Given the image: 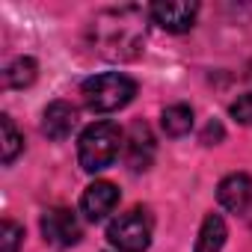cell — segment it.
I'll return each instance as SVG.
<instances>
[{"label": "cell", "instance_id": "8992f818", "mask_svg": "<svg viewBox=\"0 0 252 252\" xmlns=\"http://www.w3.org/2000/svg\"><path fill=\"white\" fill-rule=\"evenodd\" d=\"M217 199L225 211L231 214H246L252 211V178L246 172H231L220 181L217 187Z\"/></svg>", "mask_w": 252, "mask_h": 252}, {"label": "cell", "instance_id": "3957f363", "mask_svg": "<svg viewBox=\"0 0 252 252\" xmlns=\"http://www.w3.org/2000/svg\"><path fill=\"white\" fill-rule=\"evenodd\" d=\"M107 240L119 252H146L152 243V217L143 208H131L119 214L107 225Z\"/></svg>", "mask_w": 252, "mask_h": 252}, {"label": "cell", "instance_id": "9c48e42d", "mask_svg": "<svg viewBox=\"0 0 252 252\" xmlns=\"http://www.w3.org/2000/svg\"><path fill=\"white\" fill-rule=\"evenodd\" d=\"M74 125H77V110L68 101H54V104H48V110L42 116V134L48 140L60 143V140L71 137Z\"/></svg>", "mask_w": 252, "mask_h": 252}, {"label": "cell", "instance_id": "5bb4252c", "mask_svg": "<svg viewBox=\"0 0 252 252\" xmlns=\"http://www.w3.org/2000/svg\"><path fill=\"white\" fill-rule=\"evenodd\" d=\"M24 240V228L12 220H3V225H0V252H18Z\"/></svg>", "mask_w": 252, "mask_h": 252}, {"label": "cell", "instance_id": "6da1fadb", "mask_svg": "<svg viewBox=\"0 0 252 252\" xmlns=\"http://www.w3.org/2000/svg\"><path fill=\"white\" fill-rule=\"evenodd\" d=\"M80 95H83V104L92 113H113V110H122L125 104L134 101L137 83L128 74L104 71V74H95V77L83 80Z\"/></svg>", "mask_w": 252, "mask_h": 252}, {"label": "cell", "instance_id": "9a60e30c", "mask_svg": "<svg viewBox=\"0 0 252 252\" xmlns=\"http://www.w3.org/2000/svg\"><path fill=\"white\" fill-rule=\"evenodd\" d=\"M231 116H234L240 125L252 128V92H249V95H240V98L231 104Z\"/></svg>", "mask_w": 252, "mask_h": 252}, {"label": "cell", "instance_id": "277c9868", "mask_svg": "<svg viewBox=\"0 0 252 252\" xmlns=\"http://www.w3.org/2000/svg\"><path fill=\"white\" fill-rule=\"evenodd\" d=\"M42 234L48 243L54 246H74L80 243L83 237V228H80V220L68 211V208H48L42 214Z\"/></svg>", "mask_w": 252, "mask_h": 252}, {"label": "cell", "instance_id": "7a4b0ae2", "mask_svg": "<svg viewBox=\"0 0 252 252\" xmlns=\"http://www.w3.org/2000/svg\"><path fill=\"white\" fill-rule=\"evenodd\" d=\"M122 149V131L113 122H95L80 134L77 143V160L86 172H101L107 169Z\"/></svg>", "mask_w": 252, "mask_h": 252}, {"label": "cell", "instance_id": "5b68a950", "mask_svg": "<svg viewBox=\"0 0 252 252\" xmlns=\"http://www.w3.org/2000/svg\"><path fill=\"white\" fill-rule=\"evenodd\" d=\"M149 15L158 27L169 30V33H187L196 24L199 15V3H190V0H175V3H152Z\"/></svg>", "mask_w": 252, "mask_h": 252}, {"label": "cell", "instance_id": "8fae6325", "mask_svg": "<svg viewBox=\"0 0 252 252\" xmlns=\"http://www.w3.org/2000/svg\"><path fill=\"white\" fill-rule=\"evenodd\" d=\"M160 125H163L166 137H184L193 128V110L187 104H169L160 113Z\"/></svg>", "mask_w": 252, "mask_h": 252}, {"label": "cell", "instance_id": "30bf717a", "mask_svg": "<svg viewBox=\"0 0 252 252\" xmlns=\"http://www.w3.org/2000/svg\"><path fill=\"white\" fill-rule=\"evenodd\" d=\"M225 237H228V231H225L222 217L220 214H208L202 220V228H199V237H196L193 252H222Z\"/></svg>", "mask_w": 252, "mask_h": 252}, {"label": "cell", "instance_id": "52a82bcc", "mask_svg": "<svg viewBox=\"0 0 252 252\" xmlns=\"http://www.w3.org/2000/svg\"><path fill=\"white\" fill-rule=\"evenodd\" d=\"M155 134L146 122H134L131 125V131H128V166L131 172H146L152 163H155Z\"/></svg>", "mask_w": 252, "mask_h": 252}, {"label": "cell", "instance_id": "7c38bea8", "mask_svg": "<svg viewBox=\"0 0 252 252\" xmlns=\"http://www.w3.org/2000/svg\"><path fill=\"white\" fill-rule=\"evenodd\" d=\"M36 74H39L36 60H33V57H18V60H12V63L6 65L3 80H6L9 89H27V86L36 80Z\"/></svg>", "mask_w": 252, "mask_h": 252}, {"label": "cell", "instance_id": "4fadbf2b", "mask_svg": "<svg viewBox=\"0 0 252 252\" xmlns=\"http://www.w3.org/2000/svg\"><path fill=\"white\" fill-rule=\"evenodd\" d=\"M0 125H3V163L9 166V163L21 155V149H24V137L18 134L15 122H12L9 116H0Z\"/></svg>", "mask_w": 252, "mask_h": 252}, {"label": "cell", "instance_id": "ba28073f", "mask_svg": "<svg viewBox=\"0 0 252 252\" xmlns=\"http://www.w3.org/2000/svg\"><path fill=\"white\" fill-rule=\"evenodd\" d=\"M116 205H119V190H116V184H110V181H95V184H89V187L83 190V196H80V211H83V217H86L89 222L104 220L107 214H113Z\"/></svg>", "mask_w": 252, "mask_h": 252}, {"label": "cell", "instance_id": "2e32d148", "mask_svg": "<svg viewBox=\"0 0 252 252\" xmlns=\"http://www.w3.org/2000/svg\"><path fill=\"white\" fill-rule=\"evenodd\" d=\"M220 140H222V128H220L217 122H211L208 128H205V134H202V143H205V146H217Z\"/></svg>", "mask_w": 252, "mask_h": 252}]
</instances>
